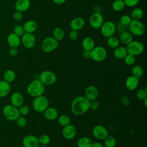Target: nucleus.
<instances>
[{
	"instance_id": "25",
	"label": "nucleus",
	"mask_w": 147,
	"mask_h": 147,
	"mask_svg": "<svg viewBox=\"0 0 147 147\" xmlns=\"http://www.w3.org/2000/svg\"><path fill=\"white\" fill-rule=\"evenodd\" d=\"M10 85L5 80H0V97L7 96L10 91Z\"/></svg>"
},
{
	"instance_id": "28",
	"label": "nucleus",
	"mask_w": 147,
	"mask_h": 147,
	"mask_svg": "<svg viewBox=\"0 0 147 147\" xmlns=\"http://www.w3.org/2000/svg\"><path fill=\"white\" fill-rule=\"evenodd\" d=\"M93 142L87 137H80L77 141L78 147H92Z\"/></svg>"
},
{
	"instance_id": "2",
	"label": "nucleus",
	"mask_w": 147,
	"mask_h": 147,
	"mask_svg": "<svg viewBox=\"0 0 147 147\" xmlns=\"http://www.w3.org/2000/svg\"><path fill=\"white\" fill-rule=\"evenodd\" d=\"M45 86L39 79H34L28 86L26 92L29 95L35 98L43 95L45 92Z\"/></svg>"
},
{
	"instance_id": "35",
	"label": "nucleus",
	"mask_w": 147,
	"mask_h": 147,
	"mask_svg": "<svg viewBox=\"0 0 147 147\" xmlns=\"http://www.w3.org/2000/svg\"><path fill=\"white\" fill-rule=\"evenodd\" d=\"M104 145L106 147H115L116 145V139L113 136L108 135L104 140Z\"/></svg>"
},
{
	"instance_id": "5",
	"label": "nucleus",
	"mask_w": 147,
	"mask_h": 147,
	"mask_svg": "<svg viewBox=\"0 0 147 147\" xmlns=\"http://www.w3.org/2000/svg\"><path fill=\"white\" fill-rule=\"evenodd\" d=\"M59 47V41L53 37L48 36L44 39L41 44L42 50L46 53H49L55 50Z\"/></svg>"
},
{
	"instance_id": "15",
	"label": "nucleus",
	"mask_w": 147,
	"mask_h": 147,
	"mask_svg": "<svg viewBox=\"0 0 147 147\" xmlns=\"http://www.w3.org/2000/svg\"><path fill=\"white\" fill-rule=\"evenodd\" d=\"M22 145L24 147H38L40 145L38 138L32 134L26 135L22 139Z\"/></svg>"
},
{
	"instance_id": "48",
	"label": "nucleus",
	"mask_w": 147,
	"mask_h": 147,
	"mask_svg": "<svg viewBox=\"0 0 147 147\" xmlns=\"http://www.w3.org/2000/svg\"><path fill=\"white\" fill-rule=\"evenodd\" d=\"M99 107V102L96 100L90 101V109H92L94 110H97Z\"/></svg>"
},
{
	"instance_id": "10",
	"label": "nucleus",
	"mask_w": 147,
	"mask_h": 147,
	"mask_svg": "<svg viewBox=\"0 0 147 147\" xmlns=\"http://www.w3.org/2000/svg\"><path fill=\"white\" fill-rule=\"evenodd\" d=\"M100 28L102 34L107 38L114 36L116 32V26L115 24L111 21L104 22Z\"/></svg>"
},
{
	"instance_id": "38",
	"label": "nucleus",
	"mask_w": 147,
	"mask_h": 147,
	"mask_svg": "<svg viewBox=\"0 0 147 147\" xmlns=\"http://www.w3.org/2000/svg\"><path fill=\"white\" fill-rule=\"evenodd\" d=\"M38 141L40 145L47 146L49 144L51 141V138L47 134H42L39 137Z\"/></svg>"
},
{
	"instance_id": "21",
	"label": "nucleus",
	"mask_w": 147,
	"mask_h": 147,
	"mask_svg": "<svg viewBox=\"0 0 147 147\" xmlns=\"http://www.w3.org/2000/svg\"><path fill=\"white\" fill-rule=\"evenodd\" d=\"M7 42L10 47L17 48L21 44V38L20 37L13 32L7 36Z\"/></svg>"
},
{
	"instance_id": "1",
	"label": "nucleus",
	"mask_w": 147,
	"mask_h": 147,
	"mask_svg": "<svg viewBox=\"0 0 147 147\" xmlns=\"http://www.w3.org/2000/svg\"><path fill=\"white\" fill-rule=\"evenodd\" d=\"M90 101L84 96L79 95L75 97L71 105V112L75 115H82L90 109Z\"/></svg>"
},
{
	"instance_id": "44",
	"label": "nucleus",
	"mask_w": 147,
	"mask_h": 147,
	"mask_svg": "<svg viewBox=\"0 0 147 147\" xmlns=\"http://www.w3.org/2000/svg\"><path fill=\"white\" fill-rule=\"evenodd\" d=\"M125 6H127L128 7H134L136 6L139 0H123Z\"/></svg>"
},
{
	"instance_id": "17",
	"label": "nucleus",
	"mask_w": 147,
	"mask_h": 147,
	"mask_svg": "<svg viewBox=\"0 0 147 147\" xmlns=\"http://www.w3.org/2000/svg\"><path fill=\"white\" fill-rule=\"evenodd\" d=\"M139 84V78L133 75L128 76L125 80V87L129 91L135 90Z\"/></svg>"
},
{
	"instance_id": "43",
	"label": "nucleus",
	"mask_w": 147,
	"mask_h": 147,
	"mask_svg": "<svg viewBox=\"0 0 147 147\" xmlns=\"http://www.w3.org/2000/svg\"><path fill=\"white\" fill-rule=\"evenodd\" d=\"M19 113L21 115H28L29 113L30 110L29 108L25 105H21V106H20L19 107H18Z\"/></svg>"
},
{
	"instance_id": "16",
	"label": "nucleus",
	"mask_w": 147,
	"mask_h": 147,
	"mask_svg": "<svg viewBox=\"0 0 147 147\" xmlns=\"http://www.w3.org/2000/svg\"><path fill=\"white\" fill-rule=\"evenodd\" d=\"M99 95V91L98 88L93 86L90 85L88 86L84 91V96L90 101L94 100L97 99Z\"/></svg>"
},
{
	"instance_id": "40",
	"label": "nucleus",
	"mask_w": 147,
	"mask_h": 147,
	"mask_svg": "<svg viewBox=\"0 0 147 147\" xmlns=\"http://www.w3.org/2000/svg\"><path fill=\"white\" fill-rule=\"evenodd\" d=\"M123 59H124L125 63L128 65H133L136 61L135 56L128 53L126 55V56L124 57Z\"/></svg>"
},
{
	"instance_id": "39",
	"label": "nucleus",
	"mask_w": 147,
	"mask_h": 147,
	"mask_svg": "<svg viewBox=\"0 0 147 147\" xmlns=\"http://www.w3.org/2000/svg\"><path fill=\"white\" fill-rule=\"evenodd\" d=\"M132 20H133L130 16L125 14V15H123L122 16H121V17L120 18V20H119V23H121V24H122L125 26H128Z\"/></svg>"
},
{
	"instance_id": "6",
	"label": "nucleus",
	"mask_w": 147,
	"mask_h": 147,
	"mask_svg": "<svg viewBox=\"0 0 147 147\" xmlns=\"http://www.w3.org/2000/svg\"><path fill=\"white\" fill-rule=\"evenodd\" d=\"M39 80L44 86H51L55 83L57 77L56 74L52 71L45 70L40 74Z\"/></svg>"
},
{
	"instance_id": "33",
	"label": "nucleus",
	"mask_w": 147,
	"mask_h": 147,
	"mask_svg": "<svg viewBox=\"0 0 147 147\" xmlns=\"http://www.w3.org/2000/svg\"><path fill=\"white\" fill-rule=\"evenodd\" d=\"M125 4L123 0H115L112 4V8L115 11H121L125 7Z\"/></svg>"
},
{
	"instance_id": "13",
	"label": "nucleus",
	"mask_w": 147,
	"mask_h": 147,
	"mask_svg": "<svg viewBox=\"0 0 147 147\" xmlns=\"http://www.w3.org/2000/svg\"><path fill=\"white\" fill-rule=\"evenodd\" d=\"M93 136L99 140H103L108 135L109 132L107 129L103 125H95L92 130Z\"/></svg>"
},
{
	"instance_id": "46",
	"label": "nucleus",
	"mask_w": 147,
	"mask_h": 147,
	"mask_svg": "<svg viewBox=\"0 0 147 147\" xmlns=\"http://www.w3.org/2000/svg\"><path fill=\"white\" fill-rule=\"evenodd\" d=\"M68 37L70 38V40L73 41L77 40L79 37V34L78 31H76L74 30H71L68 34Z\"/></svg>"
},
{
	"instance_id": "36",
	"label": "nucleus",
	"mask_w": 147,
	"mask_h": 147,
	"mask_svg": "<svg viewBox=\"0 0 147 147\" xmlns=\"http://www.w3.org/2000/svg\"><path fill=\"white\" fill-rule=\"evenodd\" d=\"M131 74L133 76L139 78L141 77L144 74L143 68L140 65H134L131 69Z\"/></svg>"
},
{
	"instance_id": "9",
	"label": "nucleus",
	"mask_w": 147,
	"mask_h": 147,
	"mask_svg": "<svg viewBox=\"0 0 147 147\" xmlns=\"http://www.w3.org/2000/svg\"><path fill=\"white\" fill-rule=\"evenodd\" d=\"M91 58L95 61L101 62L104 61L107 57V51L101 46L95 47L91 51Z\"/></svg>"
},
{
	"instance_id": "14",
	"label": "nucleus",
	"mask_w": 147,
	"mask_h": 147,
	"mask_svg": "<svg viewBox=\"0 0 147 147\" xmlns=\"http://www.w3.org/2000/svg\"><path fill=\"white\" fill-rule=\"evenodd\" d=\"M61 133L65 139L70 140L75 137L76 135V129L73 125L70 123L63 127Z\"/></svg>"
},
{
	"instance_id": "47",
	"label": "nucleus",
	"mask_w": 147,
	"mask_h": 147,
	"mask_svg": "<svg viewBox=\"0 0 147 147\" xmlns=\"http://www.w3.org/2000/svg\"><path fill=\"white\" fill-rule=\"evenodd\" d=\"M120 100H121V103L125 106H127L130 104V100H129V98L126 95H122L121 97Z\"/></svg>"
},
{
	"instance_id": "49",
	"label": "nucleus",
	"mask_w": 147,
	"mask_h": 147,
	"mask_svg": "<svg viewBox=\"0 0 147 147\" xmlns=\"http://www.w3.org/2000/svg\"><path fill=\"white\" fill-rule=\"evenodd\" d=\"M13 17V18H14V20L19 21H21L22 19L23 14H22V12L16 11V12L14 13Z\"/></svg>"
},
{
	"instance_id": "19",
	"label": "nucleus",
	"mask_w": 147,
	"mask_h": 147,
	"mask_svg": "<svg viewBox=\"0 0 147 147\" xmlns=\"http://www.w3.org/2000/svg\"><path fill=\"white\" fill-rule=\"evenodd\" d=\"M44 117L49 121H53L57 118L59 113L57 110L53 107H48L43 112Z\"/></svg>"
},
{
	"instance_id": "30",
	"label": "nucleus",
	"mask_w": 147,
	"mask_h": 147,
	"mask_svg": "<svg viewBox=\"0 0 147 147\" xmlns=\"http://www.w3.org/2000/svg\"><path fill=\"white\" fill-rule=\"evenodd\" d=\"M16 77V75L15 72L11 69L6 70L3 74V79L4 80L8 83L13 82Z\"/></svg>"
},
{
	"instance_id": "54",
	"label": "nucleus",
	"mask_w": 147,
	"mask_h": 147,
	"mask_svg": "<svg viewBox=\"0 0 147 147\" xmlns=\"http://www.w3.org/2000/svg\"><path fill=\"white\" fill-rule=\"evenodd\" d=\"M142 101L144 102V104L145 106V107H147V98H146L145 99H144Z\"/></svg>"
},
{
	"instance_id": "52",
	"label": "nucleus",
	"mask_w": 147,
	"mask_h": 147,
	"mask_svg": "<svg viewBox=\"0 0 147 147\" xmlns=\"http://www.w3.org/2000/svg\"><path fill=\"white\" fill-rule=\"evenodd\" d=\"M92 147H103V145L99 141H95L92 143Z\"/></svg>"
},
{
	"instance_id": "11",
	"label": "nucleus",
	"mask_w": 147,
	"mask_h": 147,
	"mask_svg": "<svg viewBox=\"0 0 147 147\" xmlns=\"http://www.w3.org/2000/svg\"><path fill=\"white\" fill-rule=\"evenodd\" d=\"M103 22V17L102 14L99 12H95L92 13L89 18L90 25L94 29L100 28Z\"/></svg>"
},
{
	"instance_id": "3",
	"label": "nucleus",
	"mask_w": 147,
	"mask_h": 147,
	"mask_svg": "<svg viewBox=\"0 0 147 147\" xmlns=\"http://www.w3.org/2000/svg\"><path fill=\"white\" fill-rule=\"evenodd\" d=\"M49 106V100L47 97L42 95L35 97L33 100L32 106L37 113H43Z\"/></svg>"
},
{
	"instance_id": "18",
	"label": "nucleus",
	"mask_w": 147,
	"mask_h": 147,
	"mask_svg": "<svg viewBox=\"0 0 147 147\" xmlns=\"http://www.w3.org/2000/svg\"><path fill=\"white\" fill-rule=\"evenodd\" d=\"M24 101L22 94L19 92H15L13 93L10 97L11 105L16 107H19L23 105Z\"/></svg>"
},
{
	"instance_id": "45",
	"label": "nucleus",
	"mask_w": 147,
	"mask_h": 147,
	"mask_svg": "<svg viewBox=\"0 0 147 147\" xmlns=\"http://www.w3.org/2000/svg\"><path fill=\"white\" fill-rule=\"evenodd\" d=\"M128 29V26H125L122 24H121V23H118L117 26H116V30H117V32L118 33H119L120 34L124 32H126V31H127V30Z\"/></svg>"
},
{
	"instance_id": "29",
	"label": "nucleus",
	"mask_w": 147,
	"mask_h": 147,
	"mask_svg": "<svg viewBox=\"0 0 147 147\" xmlns=\"http://www.w3.org/2000/svg\"><path fill=\"white\" fill-rule=\"evenodd\" d=\"M144 16V11L140 7H137L133 9L131 13V18L134 20H140Z\"/></svg>"
},
{
	"instance_id": "22",
	"label": "nucleus",
	"mask_w": 147,
	"mask_h": 147,
	"mask_svg": "<svg viewBox=\"0 0 147 147\" xmlns=\"http://www.w3.org/2000/svg\"><path fill=\"white\" fill-rule=\"evenodd\" d=\"M30 6V0H17L15 4V9L16 11L22 13L28 10Z\"/></svg>"
},
{
	"instance_id": "26",
	"label": "nucleus",
	"mask_w": 147,
	"mask_h": 147,
	"mask_svg": "<svg viewBox=\"0 0 147 147\" xmlns=\"http://www.w3.org/2000/svg\"><path fill=\"white\" fill-rule=\"evenodd\" d=\"M127 54L126 47L123 46H118L115 48L113 51L114 56L118 59H123Z\"/></svg>"
},
{
	"instance_id": "42",
	"label": "nucleus",
	"mask_w": 147,
	"mask_h": 147,
	"mask_svg": "<svg viewBox=\"0 0 147 147\" xmlns=\"http://www.w3.org/2000/svg\"><path fill=\"white\" fill-rule=\"evenodd\" d=\"M13 33L18 36L19 37L22 36L25 32L24 30V29L23 28V26H21L20 25H17L14 26L13 29Z\"/></svg>"
},
{
	"instance_id": "24",
	"label": "nucleus",
	"mask_w": 147,
	"mask_h": 147,
	"mask_svg": "<svg viewBox=\"0 0 147 147\" xmlns=\"http://www.w3.org/2000/svg\"><path fill=\"white\" fill-rule=\"evenodd\" d=\"M23 28L25 33H33L37 28V24L34 20H28L24 23Z\"/></svg>"
},
{
	"instance_id": "23",
	"label": "nucleus",
	"mask_w": 147,
	"mask_h": 147,
	"mask_svg": "<svg viewBox=\"0 0 147 147\" xmlns=\"http://www.w3.org/2000/svg\"><path fill=\"white\" fill-rule=\"evenodd\" d=\"M82 46L84 51H91L95 47V41L91 37H86L83 40Z\"/></svg>"
},
{
	"instance_id": "7",
	"label": "nucleus",
	"mask_w": 147,
	"mask_h": 147,
	"mask_svg": "<svg viewBox=\"0 0 147 147\" xmlns=\"http://www.w3.org/2000/svg\"><path fill=\"white\" fill-rule=\"evenodd\" d=\"M126 48L128 54H130L135 56L141 54L144 52L145 48L144 44L141 42L133 40L127 45Z\"/></svg>"
},
{
	"instance_id": "50",
	"label": "nucleus",
	"mask_w": 147,
	"mask_h": 147,
	"mask_svg": "<svg viewBox=\"0 0 147 147\" xmlns=\"http://www.w3.org/2000/svg\"><path fill=\"white\" fill-rule=\"evenodd\" d=\"M9 53L10 56H15L17 55L18 53V49L17 48H13V47H10L9 51Z\"/></svg>"
},
{
	"instance_id": "53",
	"label": "nucleus",
	"mask_w": 147,
	"mask_h": 147,
	"mask_svg": "<svg viewBox=\"0 0 147 147\" xmlns=\"http://www.w3.org/2000/svg\"><path fill=\"white\" fill-rule=\"evenodd\" d=\"M52 1L55 3L57 5H61L64 3L65 1V0H52Z\"/></svg>"
},
{
	"instance_id": "51",
	"label": "nucleus",
	"mask_w": 147,
	"mask_h": 147,
	"mask_svg": "<svg viewBox=\"0 0 147 147\" xmlns=\"http://www.w3.org/2000/svg\"><path fill=\"white\" fill-rule=\"evenodd\" d=\"M83 56L85 59H90L91 58V53L90 51H84L83 53Z\"/></svg>"
},
{
	"instance_id": "55",
	"label": "nucleus",
	"mask_w": 147,
	"mask_h": 147,
	"mask_svg": "<svg viewBox=\"0 0 147 147\" xmlns=\"http://www.w3.org/2000/svg\"><path fill=\"white\" fill-rule=\"evenodd\" d=\"M38 147H47V146H45V145H40Z\"/></svg>"
},
{
	"instance_id": "27",
	"label": "nucleus",
	"mask_w": 147,
	"mask_h": 147,
	"mask_svg": "<svg viewBox=\"0 0 147 147\" xmlns=\"http://www.w3.org/2000/svg\"><path fill=\"white\" fill-rule=\"evenodd\" d=\"M119 41L125 45H127L133 41V36L128 31L124 32L120 34Z\"/></svg>"
},
{
	"instance_id": "8",
	"label": "nucleus",
	"mask_w": 147,
	"mask_h": 147,
	"mask_svg": "<svg viewBox=\"0 0 147 147\" xmlns=\"http://www.w3.org/2000/svg\"><path fill=\"white\" fill-rule=\"evenodd\" d=\"M2 113L5 118L9 121H15L20 115L18 108L11 105L5 106L3 108Z\"/></svg>"
},
{
	"instance_id": "31",
	"label": "nucleus",
	"mask_w": 147,
	"mask_h": 147,
	"mask_svg": "<svg viewBox=\"0 0 147 147\" xmlns=\"http://www.w3.org/2000/svg\"><path fill=\"white\" fill-rule=\"evenodd\" d=\"M53 37L58 41L63 40L64 37V30L60 27L55 28L53 31Z\"/></svg>"
},
{
	"instance_id": "32",
	"label": "nucleus",
	"mask_w": 147,
	"mask_h": 147,
	"mask_svg": "<svg viewBox=\"0 0 147 147\" xmlns=\"http://www.w3.org/2000/svg\"><path fill=\"white\" fill-rule=\"evenodd\" d=\"M107 44L110 48L115 49V48L119 46V40L117 37H115L114 36H112L107 38Z\"/></svg>"
},
{
	"instance_id": "4",
	"label": "nucleus",
	"mask_w": 147,
	"mask_h": 147,
	"mask_svg": "<svg viewBox=\"0 0 147 147\" xmlns=\"http://www.w3.org/2000/svg\"><path fill=\"white\" fill-rule=\"evenodd\" d=\"M128 29L131 34L136 36H142L145 32V25L140 20H133L128 26Z\"/></svg>"
},
{
	"instance_id": "41",
	"label": "nucleus",
	"mask_w": 147,
	"mask_h": 147,
	"mask_svg": "<svg viewBox=\"0 0 147 147\" xmlns=\"http://www.w3.org/2000/svg\"><path fill=\"white\" fill-rule=\"evenodd\" d=\"M17 125L20 127H24L27 125V119L24 116H19L16 119Z\"/></svg>"
},
{
	"instance_id": "20",
	"label": "nucleus",
	"mask_w": 147,
	"mask_h": 147,
	"mask_svg": "<svg viewBox=\"0 0 147 147\" xmlns=\"http://www.w3.org/2000/svg\"><path fill=\"white\" fill-rule=\"evenodd\" d=\"M85 25L84 20L80 17H77L73 18L70 22V27L72 30L78 31L83 28Z\"/></svg>"
},
{
	"instance_id": "37",
	"label": "nucleus",
	"mask_w": 147,
	"mask_h": 147,
	"mask_svg": "<svg viewBox=\"0 0 147 147\" xmlns=\"http://www.w3.org/2000/svg\"><path fill=\"white\" fill-rule=\"evenodd\" d=\"M136 97L140 100H143L144 99L147 98V90L146 87L145 88H140L136 92Z\"/></svg>"
},
{
	"instance_id": "34",
	"label": "nucleus",
	"mask_w": 147,
	"mask_h": 147,
	"mask_svg": "<svg viewBox=\"0 0 147 147\" xmlns=\"http://www.w3.org/2000/svg\"><path fill=\"white\" fill-rule=\"evenodd\" d=\"M57 121L59 124L63 127L71 123V119L69 117L65 114H62L58 116Z\"/></svg>"
},
{
	"instance_id": "12",
	"label": "nucleus",
	"mask_w": 147,
	"mask_h": 147,
	"mask_svg": "<svg viewBox=\"0 0 147 147\" xmlns=\"http://www.w3.org/2000/svg\"><path fill=\"white\" fill-rule=\"evenodd\" d=\"M21 42L24 47L28 49H31L33 48L36 44V37L33 33H25L21 36Z\"/></svg>"
}]
</instances>
